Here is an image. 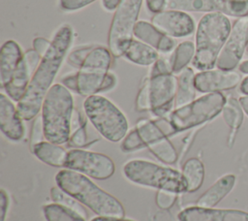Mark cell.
I'll list each match as a JSON object with an SVG mask.
<instances>
[{
  "instance_id": "cell-1",
  "label": "cell",
  "mask_w": 248,
  "mask_h": 221,
  "mask_svg": "<svg viewBox=\"0 0 248 221\" xmlns=\"http://www.w3.org/2000/svg\"><path fill=\"white\" fill-rule=\"evenodd\" d=\"M72 42V28L68 25L60 27L51 42L49 49L43 56L35 71L24 95L17 102L16 109L23 120L35 118L40 110H42L44 100L52 86L54 78L62 65Z\"/></svg>"
},
{
  "instance_id": "cell-2",
  "label": "cell",
  "mask_w": 248,
  "mask_h": 221,
  "mask_svg": "<svg viewBox=\"0 0 248 221\" xmlns=\"http://www.w3.org/2000/svg\"><path fill=\"white\" fill-rule=\"evenodd\" d=\"M56 185L77 199L98 216H125L122 204L112 195L97 186L86 175L69 169L61 170L55 175Z\"/></svg>"
},
{
  "instance_id": "cell-3",
  "label": "cell",
  "mask_w": 248,
  "mask_h": 221,
  "mask_svg": "<svg viewBox=\"0 0 248 221\" xmlns=\"http://www.w3.org/2000/svg\"><path fill=\"white\" fill-rule=\"evenodd\" d=\"M73 113L74 100L70 90L62 84H53L42 106L41 115L46 141L56 144L69 142Z\"/></svg>"
},
{
  "instance_id": "cell-4",
  "label": "cell",
  "mask_w": 248,
  "mask_h": 221,
  "mask_svg": "<svg viewBox=\"0 0 248 221\" xmlns=\"http://www.w3.org/2000/svg\"><path fill=\"white\" fill-rule=\"evenodd\" d=\"M231 29V22L223 14L208 13L201 18L196 33L195 56L192 61L196 69L207 71L216 65Z\"/></svg>"
},
{
  "instance_id": "cell-5",
  "label": "cell",
  "mask_w": 248,
  "mask_h": 221,
  "mask_svg": "<svg viewBox=\"0 0 248 221\" xmlns=\"http://www.w3.org/2000/svg\"><path fill=\"white\" fill-rule=\"evenodd\" d=\"M123 173L127 179L139 185L177 194L187 192V182L182 173L169 167L145 160H131L124 165Z\"/></svg>"
},
{
  "instance_id": "cell-6",
  "label": "cell",
  "mask_w": 248,
  "mask_h": 221,
  "mask_svg": "<svg viewBox=\"0 0 248 221\" xmlns=\"http://www.w3.org/2000/svg\"><path fill=\"white\" fill-rule=\"evenodd\" d=\"M83 108L87 118L105 139L116 142L125 138L128 131L127 118L108 99L96 94L88 96Z\"/></svg>"
},
{
  "instance_id": "cell-7",
  "label": "cell",
  "mask_w": 248,
  "mask_h": 221,
  "mask_svg": "<svg viewBox=\"0 0 248 221\" xmlns=\"http://www.w3.org/2000/svg\"><path fill=\"white\" fill-rule=\"evenodd\" d=\"M226 98L221 92L207 93L170 112V122L175 132H182L216 117L223 110Z\"/></svg>"
},
{
  "instance_id": "cell-8",
  "label": "cell",
  "mask_w": 248,
  "mask_h": 221,
  "mask_svg": "<svg viewBox=\"0 0 248 221\" xmlns=\"http://www.w3.org/2000/svg\"><path fill=\"white\" fill-rule=\"evenodd\" d=\"M142 0H121L116 8L108 38L109 51L113 56L124 55L131 44Z\"/></svg>"
},
{
  "instance_id": "cell-9",
  "label": "cell",
  "mask_w": 248,
  "mask_h": 221,
  "mask_svg": "<svg viewBox=\"0 0 248 221\" xmlns=\"http://www.w3.org/2000/svg\"><path fill=\"white\" fill-rule=\"evenodd\" d=\"M110 63L111 52L104 47H94L77 73L78 93L82 96L99 93Z\"/></svg>"
},
{
  "instance_id": "cell-10",
  "label": "cell",
  "mask_w": 248,
  "mask_h": 221,
  "mask_svg": "<svg viewBox=\"0 0 248 221\" xmlns=\"http://www.w3.org/2000/svg\"><path fill=\"white\" fill-rule=\"evenodd\" d=\"M65 168L99 180L109 178L115 171L114 163L108 156L80 148L68 151Z\"/></svg>"
},
{
  "instance_id": "cell-11",
  "label": "cell",
  "mask_w": 248,
  "mask_h": 221,
  "mask_svg": "<svg viewBox=\"0 0 248 221\" xmlns=\"http://www.w3.org/2000/svg\"><path fill=\"white\" fill-rule=\"evenodd\" d=\"M248 45V16L238 17L233 23L230 35L221 49L216 67L232 71L241 60Z\"/></svg>"
},
{
  "instance_id": "cell-12",
  "label": "cell",
  "mask_w": 248,
  "mask_h": 221,
  "mask_svg": "<svg viewBox=\"0 0 248 221\" xmlns=\"http://www.w3.org/2000/svg\"><path fill=\"white\" fill-rule=\"evenodd\" d=\"M166 8L183 12L219 13L238 17L248 16V0H167Z\"/></svg>"
},
{
  "instance_id": "cell-13",
  "label": "cell",
  "mask_w": 248,
  "mask_h": 221,
  "mask_svg": "<svg viewBox=\"0 0 248 221\" xmlns=\"http://www.w3.org/2000/svg\"><path fill=\"white\" fill-rule=\"evenodd\" d=\"M145 147L162 162L173 164L177 160V151L167 137V133L162 129L157 121L141 120L137 125Z\"/></svg>"
},
{
  "instance_id": "cell-14",
  "label": "cell",
  "mask_w": 248,
  "mask_h": 221,
  "mask_svg": "<svg viewBox=\"0 0 248 221\" xmlns=\"http://www.w3.org/2000/svg\"><path fill=\"white\" fill-rule=\"evenodd\" d=\"M177 91V79L172 73L150 76L149 94L151 111L153 114L163 117L170 112L174 106Z\"/></svg>"
},
{
  "instance_id": "cell-15",
  "label": "cell",
  "mask_w": 248,
  "mask_h": 221,
  "mask_svg": "<svg viewBox=\"0 0 248 221\" xmlns=\"http://www.w3.org/2000/svg\"><path fill=\"white\" fill-rule=\"evenodd\" d=\"M42 58L35 49H28L24 52L10 82L4 87L9 98L16 102L22 98Z\"/></svg>"
},
{
  "instance_id": "cell-16",
  "label": "cell",
  "mask_w": 248,
  "mask_h": 221,
  "mask_svg": "<svg viewBox=\"0 0 248 221\" xmlns=\"http://www.w3.org/2000/svg\"><path fill=\"white\" fill-rule=\"evenodd\" d=\"M152 24L168 36L180 38L191 35L195 30L193 18L183 11L167 10L152 17Z\"/></svg>"
},
{
  "instance_id": "cell-17",
  "label": "cell",
  "mask_w": 248,
  "mask_h": 221,
  "mask_svg": "<svg viewBox=\"0 0 248 221\" xmlns=\"http://www.w3.org/2000/svg\"><path fill=\"white\" fill-rule=\"evenodd\" d=\"M240 80V75L232 70H207L195 75L196 89L202 93L229 90L234 88Z\"/></svg>"
},
{
  "instance_id": "cell-18",
  "label": "cell",
  "mask_w": 248,
  "mask_h": 221,
  "mask_svg": "<svg viewBox=\"0 0 248 221\" xmlns=\"http://www.w3.org/2000/svg\"><path fill=\"white\" fill-rule=\"evenodd\" d=\"M179 221H248V212L238 209H220L191 206L178 214Z\"/></svg>"
},
{
  "instance_id": "cell-19",
  "label": "cell",
  "mask_w": 248,
  "mask_h": 221,
  "mask_svg": "<svg viewBox=\"0 0 248 221\" xmlns=\"http://www.w3.org/2000/svg\"><path fill=\"white\" fill-rule=\"evenodd\" d=\"M0 128L11 141H19L24 135L22 118L11 98L4 93L0 94Z\"/></svg>"
},
{
  "instance_id": "cell-20",
  "label": "cell",
  "mask_w": 248,
  "mask_h": 221,
  "mask_svg": "<svg viewBox=\"0 0 248 221\" xmlns=\"http://www.w3.org/2000/svg\"><path fill=\"white\" fill-rule=\"evenodd\" d=\"M134 35L140 42L163 53L170 52L176 45L172 38L166 35L152 23L145 20H140L137 22L134 28Z\"/></svg>"
},
{
  "instance_id": "cell-21",
  "label": "cell",
  "mask_w": 248,
  "mask_h": 221,
  "mask_svg": "<svg viewBox=\"0 0 248 221\" xmlns=\"http://www.w3.org/2000/svg\"><path fill=\"white\" fill-rule=\"evenodd\" d=\"M23 54L16 42L9 40L3 44L0 53V80L3 88L10 82Z\"/></svg>"
},
{
  "instance_id": "cell-22",
  "label": "cell",
  "mask_w": 248,
  "mask_h": 221,
  "mask_svg": "<svg viewBox=\"0 0 248 221\" xmlns=\"http://www.w3.org/2000/svg\"><path fill=\"white\" fill-rule=\"evenodd\" d=\"M234 184L235 176L232 174L220 177L201 195L197 201V205L202 207H213L232 190Z\"/></svg>"
},
{
  "instance_id": "cell-23",
  "label": "cell",
  "mask_w": 248,
  "mask_h": 221,
  "mask_svg": "<svg viewBox=\"0 0 248 221\" xmlns=\"http://www.w3.org/2000/svg\"><path fill=\"white\" fill-rule=\"evenodd\" d=\"M32 152L40 161L46 165L56 168L65 167L68 151L59 144L43 141L32 148Z\"/></svg>"
},
{
  "instance_id": "cell-24",
  "label": "cell",
  "mask_w": 248,
  "mask_h": 221,
  "mask_svg": "<svg viewBox=\"0 0 248 221\" xmlns=\"http://www.w3.org/2000/svg\"><path fill=\"white\" fill-rule=\"evenodd\" d=\"M196 90L194 71L186 67L180 72L179 78L177 79V91L174 100L175 109L193 102L196 97Z\"/></svg>"
},
{
  "instance_id": "cell-25",
  "label": "cell",
  "mask_w": 248,
  "mask_h": 221,
  "mask_svg": "<svg viewBox=\"0 0 248 221\" xmlns=\"http://www.w3.org/2000/svg\"><path fill=\"white\" fill-rule=\"evenodd\" d=\"M124 56L131 62L141 66L154 64L159 58L158 52L155 48L134 39L126 49Z\"/></svg>"
},
{
  "instance_id": "cell-26",
  "label": "cell",
  "mask_w": 248,
  "mask_h": 221,
  "mask_svg": "<svg viewBox=\"0 0 248 221\" xmlns=\"http://www.w3.org/2000/svg\"><path fill=\"white\" fill-rule=\"evenodd\" d=\"M182 175L187 182V192H195L202 185L204 166L198 158L188 159L182 167Z\"/></svg>"
},
{
  "instance_id": "cell-27",
  "label": "cell",
  "mask_w": 248,
  "mask_h": 221,
  "mask_svg": "<svg viewBox=\"0 0 248 221\" xmlns=\"http://www.w3.org/2000/svg\"><path fill=\"white\" fill-rule=\"evenodd\" d=\"M222 114L226 124L232 129L230 136V143L232 144L235 133L243 122V109L239 101L232 97L227 99L222 110Z\"/></svg>"
},
{
  "instance_id": "cell-28",
  "label": "cell",
  "mask_w": 248,
  "mask_h": 221,
  "mask_svg": "<svg viewBox=\"0 0 248 221\" xmlns=\"http://www.w3.org/2000/svg\"><path fill=\"white\" fill-rule=\"evenodd\" d=\"M195 51L196 46L191 41L180 43L170 59L171 72L180 73L182 70H184L189 62L194 58Z\"/></svg>"
},
{
  "instance_id": "cell-29",
  "label": "cell",
  "mask_w": 248,
  "mask_h": 221,
  "mask_svg": "<svg viewBox=\"0 0 248 221\" xmlns=\"http://www.w3.org/2000/svg\"><path fill=\"white\" fill-rule=\"evenodd\" d=\"M43 213L46 221H85V218L75 210L56 203L44 205Z\"/></svg>"
},
{
  "instance_id": "cell-30",
  "label": "cell",
  "mask_w": 248,
  "mask_h": 221,
  "mask_svg": "<svg viewBox=\"0 0 248 221\" xmlns=\"http://www.w3.org/2000/svg\"><path fill=\"white\" fill-rule=\"evenodd\" d=\"M50 198L53 203L60 204L66 207H69L75 210L76 212H78V214H80L84 218L87 217V212L85 208L80 205V203L77 199H75L74 197H72L71 195L63 191L58 186L52 187L50 189Z\"/></svg>"
},
{
  "instance_id": "cell-31",
  "label": "cell",
  "mask_w": 248,
  "mask_h": 221,
  "mask_svg": "<svg viewBox=\"0 0 248 221\" xmlns=\"http://www.w3.org/2000/svg\"><path fill=\"white\" fill-rule=\"evenodd\" d=\"M143 147H145V144L137 128H135L128 135H126L121 143V149L125 152L136 151Z\"/></svg>"
},
{
  "instance_id": "cell-32",
  "label": "cell",
  "mask_w": 248,
  "mask_h": 221,
  "mask_svg": "<svg viewBox=\"0 0 248 221\" xmlns=\"http://www.w3.org/2000/svg\"><path fill=\"white\" fill-rule=\"evenodd\" d=\"M136 109L139 111H145L151 110L150 94H149V79L145 80L142 87L138 93L136 99Z\"/></svg>"
},
{
  "instance_id": "cell-33",
  "label": "cell",
  "mask_w": 248,
  "mask_h": 221,
  "mask_svg": "<svg viewBox=\"0 0 248 221\" xmlns=\"http://www.w3.org/2000/svg\"><path fill=\"white\" fill-rule=\"evenodd\" d=\"M94 48L93 46H88V47H80L78 48H76L75 50H73L68 58L67 61L70 65H72L73 67L76 68H80L81 65L83 64V61L85 60V58L87 57V55L89 54V52Z\"/></svg>"
},
{
  "instance_id": "cell-34",
  "label": "cell",
  "mask_w": 248,
  "mask_h": 221,
  "mask_svg": "<svg viewBox=\"0 0 248 221\" xmlns=\"http://www.w3.org/2000/svg\"><path fill=\"white\" fill-rule=\"evenodd\" d=\"M45 137L44 133V125L42 115H37L34 119L31 133H30V148H32L39 142H43V138Z\"/></svg>"
},
{
  "instance_id": "cell-35",
  "label": "cell",
  "mask_w": 248,
  "mask_h": 221,
  "mask_svg": "<svg viewBox=\"0 0 248 221\" xmlns=\"http://www.w3.org/2000/svg\"><path fill=\"white\" fill-rule=\"evenodd\" d=\"M177 193L167 190H158L156 194V204L160 208L168 209L174 205Z\"/></svg>"
},
{
  "instance_id": "cell-36",
  "label": "cell",
  "mask_w": 248,
  "mask_h": 221,
  "mask_svg": "<svg viewBox=\"0 0 248 221\" xmlns=\"http://www.w3.org/2000/svg\"><path fill=\"white\" fill-rule=\"evenodd\" d=\"M85 127H86V122L73 132V134L71 135L70 140L68 142L69 146L78 148V147H83L86 144L87 136H86V128Z\"/></svg>"
},
{
  "instance_id": "cell-37",
  "label": "cell",
  "mask_w": 248,
  "mask_h": 221,
  "mask_svg": "<svg viewBox=\"0 0 248 221\" xmlns=\"http://www.w3.org/2000/svg\"><path fill=\"white\" fill-rule=\"evenodd\" d=\"M96 0H60V7L64 11H77L87 5L91 4Z\"/></svg>"
},
{
  "instance_id": "cell-38",
  "label": "cell",
  "mask_w": 248,
  "mask_h": 221,
  "mask_svg": "<svg viewBox=\"0 0 248 221\" xmlns=\"http://www.w3.org/2000/svg\"><path fill=\"white\" fill-rule=\"evenodd\" d=\"M168 73H172L170 63V61H167V59L161 57V58H158V60L153 64L150 76H156V75L168 74Z\"/></svg>"
},
{
  "instance_id": "cell-39",
  "label": "cell",
  "mask_w": 248,
  "mask_h": 221,
  "mask_svg": "<svg viewBox=\"0 0 248 221\" xmlns=\"http://www.w3.org/2000/svg\"><path fill=\"white\" fill-rule=\"evenodd\" d=\"M50 46H51V43L43 37H37L33 41V47H34L33 49H35L42 57L46 53Z\"/></svg>"
},
{
  "instance_id": "cell-40",
  "label": "cell",
  "mask_w": 248,
  "mask_h": 221,
  "mask_svg": "<svg viewBox=\"0 0 248 221\" xmlns=\"http://www.w3.org/2000/svg\"><path fill=\"white\" fill-rule=\"evenodd\" d=\"M61 81L66 88L78 93V74L77 73L65 76L61 79Z\"/></svg>"
},
{
  "instance_id": "cell-41",
  "label": "cell",
  "mask_w": 248,
  "mask_h": 221,
  "mask_svg": "<svg viewBox=\"0 0 248 221\" xmlns=\"http://www.w3.org/2000/svg\"><path fill=\"white\" fill-rule=\"evenodd\" d=\"M9 208V196L5 189H1L0 194V209H1V221H5L6 214Z\"/></svg>"
},
{
  "instance_id": "cell-42",
  "label": "cell",
  "mask_w": 248,
  "mask_h": 221,
  "mask_svg": "<svg viewBox=\"0 0 248 221\" xmlns=\"http://www.w3.org/2000/svg\"><path fill=\"white\" fill-rule=\"evenodd\" d=\"M167 0H146V6L148 10L154 14L160 13L166 8Z\"/></svg>"
},
{
  "instance_id": "cell-43",
  "label": "cell",
  "mask_w": 248,
  "mask_h": 221,
  "mask_svg": "<svg viewBox=\"0 0 248 221\" xmlns=\"http://www.w3.org/2000/svg\"><path fill=\"white\" fill-rule=\"evenodd\" d=\"M116 84V78L113 74L111 73H108L99 90V93H102V92H106V91H108L110 89H112Z\"/></svg>"
},
{
  "instance_id": "cell-44",
  "label": "cell",
  "mask_w": 248,
  "mask_h": 221,
  "mask_svg": "<svg viewBox=\"0 0 248 221\" xmlns=\"http://www.w3.org/2000/svg\"><path fill=\"white\" fill-rule=\"evenodd\" d=\"M121 0H102L103 3V7L107 10V11H113L116 10V8L118 7V5L120 4Z\"/></svg>"
},
{
  "instance_id": "cell-45",
  "label": "cell",
  "mask_w": 248,
  "mask_h": 221,
  "mask_svg": "<svg viewBox=\"0 0 248 221\" xmlns=\"http://www.w3.org/2000/svg\"><path fill=\"white\" fill-rule=\"evenodd\" d=\"M90 221H135L132 219H125L123 218H118V217H104V216H97L92 218Z\"/></svg>"
},
{
  "instance_id": "cell-46",
  "label": "cell",
  "mask_w": 248,
  "mask_h": 221,
  "mask_svg": "<svg viewBox=\"0 0 248 221\" xmlns=\"http://www.w3.org/2000/svg\"><path fill=\"white\" fill-rule=\"evenodd\" d=\"M239 103L243 109V111L248 115V96H242L239 98Z\"/></svg>"
},
{
  "instance_id": "cell-47",
  "label": "cell",
  "mask_w": 248,
  "mask_h": 221,
  "mask_svg": "<svg viewBox=\"0 0 248 221\" xmlns=\"http://www.w3.org/2000/svg\"><path fill=\"white\" fill-rule=\"evenodd\" d=\"M240 91L248 96V77L245 78L240 84Z\"/></svg>"
},
{
  "instance_id": "cell-48",
  "label": "cell",
  "mask_w": 248,
  "mask_h": 221,
  "mask_svg": "<svg viewBox=\"0 0 248 221\" xmlns=\"http://www.w3.org/2000/svg\"><path fill=\"white\" fill-rule=\"evenodd\" d=\"M239 70H240V72H242L244 74H248V60L242 62L239 65Z\"/></svg>"
}]
</instances>
